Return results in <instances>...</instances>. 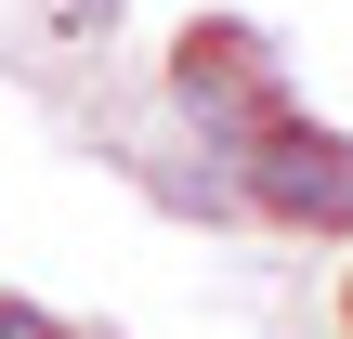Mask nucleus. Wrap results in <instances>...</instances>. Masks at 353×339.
<instances>
[{
    "label": "nucleus",
    "instance_id": "obj_1",
    "mask_svg": "<svg viewBox=\"0 0 353 339\" xmlns=\"http://www.w3.org/2000/svg\"><path fill=\"white\" fill-rule=\"evenodd\" d=\"M236 196L262 222H314V235H353V144L314 131V118H275L236 144Z\"/></svg>",
    "mask_w": 353,
    "mask_h": 339
},
{
    "label": "nucleus",
    "instance_id": "obj_3",
    "mask_svg": "<svg viewBox=\"0 0 353 339\" xmlns=\"http://www.w3.org/2000/svg\"><path fill=\"white\" fill-rule=\"evenodd\" d=\"M0 339H65V327H52L39 300H0Z\"/></svg>",
    "mask_w": 353,
    "mask_h": 339
},
{
    "label": "nucleus",
    "instance_id": "obj_4",
    "mask_svg": "<svg viewBox=\"0 0 353 339\" xmlns=\"http://www.w3.org/2000/svg\"><path fill=\"white\" fill-rule=\"evenodd\" d=\"M52 13H65V26H105V13H118V0H52Z\"/></svg>",
    "mask_w": 353,
    "mask_h": 339
},
{
    "label": "nucleus",
    "instance_id": "obj_2",
    "mask_svg": "<svg viewBox=\"0 0 353 339\" xmlns=\"http://www.w3.org/2000/svg\"><path fill=\"white\" fill-rule=\"evenodd\" d=\"M170 91H183V118H196V131H223V144H249V131H275V118H288V91H275V65H262V39H249V26H196V39H183V65H170Z\"/></svg>",
    "mask_w": 353,
    "mask_h": 339
}]
</instances>
